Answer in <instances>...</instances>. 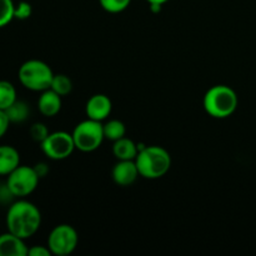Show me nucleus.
Returning a JSON list of instances; mask_svg holds the SVG:
<instances>
[{
    "instance_id": "obj_2",
    "label": "nucleus",
    "mask_w": 256,
    "mask_h": 256,
    "mask_svg": "<svg viewBox=\"0 0 256 256\" xmlns=\"http://www.w3.org/2000/svg\"><path fill=\"white\" fill-rule=\"evenodd\" d=\"M140 176L155 180L164 176L172 168V156L162 146L150 145L139 149L135 158Z\"/></svg>"
},
{
    "instance_id": "obj_27",
    "label": "nucleus",
    "mask_w": 256,
    "mask_h": 256,
    "mask_svg": "<svg viewBox=\"0 0 256 256\" xmlns=\"http://www.w3.org/2000/svg\"><path fill=\"white\" fill-rule=\"evenodd\" d=\"M149 4H158V5H164L165 2H168L169 0H146Z\"/></svg>"
},
{
    "instance_id": "obj_6",
    "label": "nucleus",
    "mask_w": 256,
    "mask_h": 256,
    "mask_svg": "<svg viewBox=\"0 0 256 256\" xmlns=\"http://www.w3.org/2000/svg\"><path fill=\"white\" fill-rule=\"evenodd\" d=\"M39 180L40 176L35 172L34 166L20 164L14 172L8 175L5 184L8 185L15 198L22 199V198L29 196L35 192Z\"/></svg>"
},
{
    "instance_id": "obj_16",
    "label": "nucleus",
    "mask_w": 256,
    "mask_h": 256,
    "mask_svg": "<svg viewBox=\"0 0 256 256\" xmlns=\"http://www.w3.org/2000/svg\"><path fill=\"white\" fill-rule=\"evenodd\" d=\"M18 100L16 89L8 80H0V109L6 110Z\"/></svg>"
},
{
    "instance_id": "obj_23",
    "label": "nucleus",
    "mask_w": 256,
    "mask_h": 256,
    "mask_svg": "<svg viewBox=\"0 0 256 256\" xmlns=\"http://www.w3.org/2000/svg\"><path fill=\"white\" fill-rule=\"evenodd\" d=\"M14 194L10 192L6 184L0 185V204H12V199H14Z\"/></svg>"
},
{
    "instance_id": "obj_25",
    "label": "nucleus",
    "mask_w": 256,
    "mask_h": 256,
    "mask_svg": "<svg viewBox=\"0 0 256 256\" xmlns=\"http://www.w3.org/2000/svg\"><path fill=\"white\" fill-rule=\"evenodd\" d=\"M10 124H12V122H10L5 110L0 109V139L6 134V132L9 130Z\"/></svg>"
},
{
    "instance_id": "obj_24",
    "label": "nucleus",
    "mask_w": 256,
    "mask_h": 256,
    "mask_svg": "<svg viewBox=\"0 0 256 256\" xmlns=\"http://www.w3.org/2000/svg\"><path fill=\"white\" fill-rule=\"evenodd\" d=\"M29 256H50L52 255L50 249L46 246H42V245H35V246L29 248V252H28Z\"/></svg>"
},
{
    "instance_id": "obj_7",
    "label": "nucleus",
    "mask_w": 256,
    "mask_h": 256,
    "mask_svg": "<svg viewBox=\"0 0 256 256\" xmlns=\"http://www.w3.org/2000/svg\"><path fill=\"white\" fill-rule=\"evenodd\" d=\"M79 244L78 232L69 224L56 225L48 238V248L52 255H70Z\"/></svg>"
},
{
    "instance_id": "obj_4",
    "label": "nucleus",
    "mask_w": 256,
    "mask_h": 256,
    "mask_svg": "<svg viewBox=\"0 0 256 256\" xmlns=\"http://www.w3.org/2000/svg\"><path fill=\"white\" fill-rule=\"evenodd\" d=\"M54 75L52 68L39 59L26 60L20 65L19 72H18L20 84L25 89L40 92L50 89Z\"/></svg>"
},
{
    "instance_id": "obj_17",
    "label": "nucleus",
    "mask_w": 256,
    "mask_h": 256,
    "mask_svg": "<svg viewBox=\"0 0 256 256\" xmlns=\"http://www.w3.org/2000/svg\"><path fill=\"white\" fill-rule=\"evenodd\" d=\"M102 125H104L105 139L110 140L112 142L124 138L125 134H126V128H125V124L122 120L112 119Z\"/></svg>"
},
{
    "instance_id": "obj_3",
    "label": "nucleus",
    "mask_w": 256,
    "mask_h": 256,
    "mask_svg": "<svg viewBox=\"0 0 256 256\" xmlns=\"http://www.w3.org/2000/svg\"><path fill=\"white\" fill-rule=\"evenodd\" d=\"M239 98L236 92L229 85H214L204 95L202 106L210 116L215 119H226L238 109Z\"/></svg>"
},
{
    "instance_id": "obj_12",
    "label": "nucleus",
    "mask_w": 256,
    "mask_h": 256,
    "mask_svg": "<svg viewBox=\"0 0 256 256\" xmlns=\"http://www.w3.org/2000/svg\"><path fill=\"white\" fill-rule=\"evenodd\" d=\"M62 96L54 92L52 89H46L42 92L39 99H38V109L40 114L44 116L52 118L62 110Z\"/></svg>"
},
{
    "instance_id": "obj_14",
    "label": "nucleus",
    "mask_w": 256,
    "mask_h": 256,
    "mask_svg": "<svg viewBox=\"0 0 256 256\" xmlns=\"http://www.w3.org/2000/svg\"><path fill=\"white\" fill-rule=\"evenodd\" d=\"M138 152L139 146L126 136L114 142L112 145V154L118 160H135Z\"/></svg>"
},
{
    "instance_id": "obj_13",
    "label": "nucleus",
    "mask_w": 256,
    "mask_h": 256,
    "mask_svg": "<svg viewBox=\"0 0 256 256\" xmlns=\"http://www.w3.org/2000/svg\"><path fill=\"white\" fill-rule=\"evenodd\" d=\"M19 165V152L12 145H0V176H8Z\"/></svg>"
},
{
    "instance_id": "obj_11",
    "label": "nucleus",
    "mask_w": 256,
    "mask_h": 256,
    "mask_svg": "<svg viewBox=\"0 0 256 256\" xmlns=\"http://www.w3.org/2000/svg\"><path fill=\"white\" fill-rule=\"evenodd\" d=\"M28 252L29 248L24 239L10 232L0 235V256H26Z\"/></svg>"
},
{
    "instance_id": "obj_15",
    "label": "nucleus",
    "mask_w": 256,
    "mask_h": 256,
    "mask_svg": "<svg viewBox=\"0 0 256 256\" xmlns=\"http://www.w3.org/2000/svg\"><path fill=\"white\" fill-rule=\"evenodd\" d=\"M8 118H9L10 122H14V124H19V122H25V120L29 118L30 115V108L29 105L26 104L22 100H16L12 106L8 108L5 110Z\"/></svg>"
},
{
    "instance_id": "obj_8",
    "label": "nucleus",
    "mask_w": 256,
    "mask_h": 256,
    "mask_svg": "<svg viewBox=\"0 0 256 256\" xmlns=\"http://www.w3.org/2000/svg\"><path fill=\"white\" fill-rule=\"evenodd\" d=\"M42 150L52 160H64L72 154L75 148L72 134L66 132H54L42 142Z\"/></svg>"
},
{
    "instance_id": "obj_28",
    "label": "nucleus",
    "mask_w": 256,
    "mask_h": 256,
    "mask_svg": "<svg viewBox=\"0 0 256 256\" xmlns=\"http://www.w3.org/2000/svg\"><path fill=\"white\" fill-rule=\"evenodd\" d=\"M0 185H2V182H0Z\"/></svg>"
},
{
    "instance_id": "obj_26",
    "label": "nucleus",
    "mask_w": 256,
    "mask_h": 256,
    "mask_svg": "<svg viewBox=\"0 0 256 256\" xmlns=\"http://www.w3.org/2000/svg\"><path fill=\"white\" fill-rule=\"evenodd\" d=\"M34 169L40 178L45 176V175L48 174V172H49V169H48V165L44 164V162H39V164H36L34 166Z\"/></svg>"
},
{
    "instance_id": "obj_5",
    "label": "nucleus",
    "mask_w": 256,
    "mask_h": 256,
    "mask_svg": "<svg viewBox=\"0 0 256 256\" xmlns=\"http://www.w3.org/2000/svg\"><path fill=\"white\" fill-rule=\"evenodd\" d=\"M72 134L75 148L82 152H95L96 149H99L105 139L102 122L89 119V118L79 122L74 128Z\"/></svg>"
},
{
    "instance_id": "obj_21",
    "label": "nucleus",
    "mask_w": 256,
    "mask_h": 256,
    "mask_svg": "<svg viewBox=\"0 0 256 256\" xmlns=\"http://www.w3.org/2000/svg\"><path fill=\"white\" fill-rule=\"evenodd\" d=\"M29 134L34 142L42 144V142L46 139L48 135H49L50 132L45 124H42V122H35V124H32V126H30Z\"/></svg>"
},
{
    "instance_id": "obj_22",
    "label": "nucleus",
    "mask_w": 256,
    "mask_h": 256,
    "mask_svg": "<svg viewBox=\"0 0 256 256\" xmlns=\"http://www.w3.org/2000/svg\"><path fill=\"white\" fill-rule=\"evenodd\" d=\"M32 8L30 2H19L15 4L14 10V18L18 20H26L32 16Z\"/></svg>"
},
{
    "instance_id": "obj_9",
    "label": "nucleus",
    "mask_w": 256,
    "mask_h": 256,
    "mask_svg": "<svg viewBox=\"0 0 256 256\" xmlns=\"http://www.w3.org/2000/svg\"><path fill=\"white\" fill-rule=\"evenodd\" d=\"M112 180L119 186H130L140 176L135 160H118L112 170Z\"/></svg>"
},
{
    "instance_id": "obj_10",
    "label": "nucleus",
    "mask_w": 256,
    "mask_h": 256,
    "mask_svg": "<svg viewBox=\"0 0 256 256\" xmlns=\"http://www.w3.org/2000/svg\"><path fill=\"white\" fill-rule=\"evenodd\" d=\"M112 110V102L105 94H95L88 100L85 105V112L89 119L102 122L106 119Z\"/></svg>"
},
{
    "instance_id": "obj_20",
    "label": "nucleus",
    "mask_w": 256,
    "mask_h": 256,
    "mask_svg": "<svg viewBox=\"0 0 256 256\" xmlns=\"http://www.w3.org/2000/svg\"><path fill=\"white\" fill-rule=\"evenodd\" d=\"M102 9L112 14H118L129 8L132 0H99Z\"/></svg>"
},
{
    "instance_id": "obj_19",
    "label": "nucleus",
    "mask_w": 256,
    "mask_h": 256,
    "mask_svg": "<svg viewBox=\"0 0 256 256\" xmlns=\"http://www.w3.org/2000/svg\"><path fill=\"white\" fill-rule=\"evenodd\" d=\"M15 4L12 0H0V28L6 26L14 18Z\"/></svg>"
},
{
    "instance_id": "obj_1",
    "label": "nucleus",
    "mask_w": 256,
    "mask_h": 256,
    "mask_svg": "<svg viewBox=\"0 0 256 256\" xmlns=\"http://www.w3.org/2000/svg\"><path fill=\"white\" fill-rule=\"evenodd\" d=\"M5 222L8 232L26 240L39 230L42 225V212L36 205L22 198L9 205Z\"/></svg>"
},
{
    "instance_id": "obj_18",
    "label": "nucleus",
    "mask_w": 256,
    "mask_h": 256,
    "mask_svg": "<svg viewBox=\"0 0 256 256\" xmlns=\"http://www.w3.org/2000/svg\"><path fill=\"white\" fill-rule=\"evenodd\" d=\"M50 89L54 90L56 94H59L60 96H66L72 92V82L68 75L65 74H55L52 78V86Z\"/></svg>"
}]
</instances>
